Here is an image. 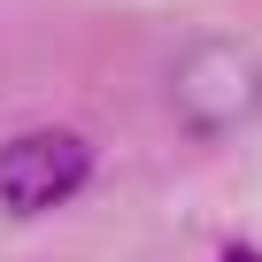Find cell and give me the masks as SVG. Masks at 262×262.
<instances>
[{
  "mask_svg": "<svg viewBox=\"0 0 262 262\" xmlns=\"http://www.w3.org/2000/svg\"><path fill=\"white\" fill-rule=\"evenodd\" d=\"M170 100L193 131H239L262 116V54L247 39H193L170 70Z\"/></svg>",
  "mask_w": 262,
  "mask_h": 262,
  "instance_id": "obj_1",
  "label": "cell"
},
{
  "mask_svg": "<svg viewBox=\"0 0 262 262\" xmlns=\"http://www.w3.org/2000/svg\"><path fill=\"white\" fill-rule=\"evenodd\" d=\"M85 178H93V147L77 139V131H62V123L16 131V139L0 147V208L8 216H47Z\"/></svg>",
  "mask_w": 262,
  "mask_h": 262,
  "instance_id": "obj_2",
  "label": "cell"
},
{
  "mask_svg": "<svg viewBox=\"0 0 262 262\" xmlns=\"http://www.w3.org/2000/svg\"><path fill=\"white\" fill-rule=\"evenodd\" d=\"M231 262H247V254H231Z\"/></svg>",
  "mask_w": 262,
  "mask_h": 262,
  "instance_id": "obj_3",
  "label": "cell"
}]
</instances>
